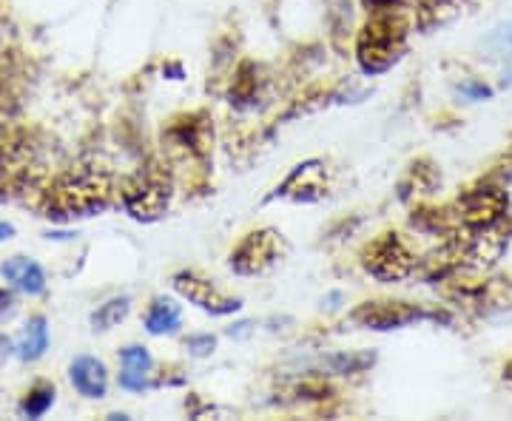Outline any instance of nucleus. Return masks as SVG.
<instances>
[{
  "instance_id": "obj_12",
  "label": "nucleus",
  "mask_w": 512,
  "mask_h": 421,
  "mask_svg": "<svg viewBox=\"0 0 512 421\" xmlns=\"http://www.w3.org/2000/svg\"><path fill=\"white\" fill-rule=\"evenodd\" d=\"M154 370V359L143 345H126L120 350V387L131 393H143L148 387V376Z\"/></svg>"
},
{
  "instance_id": "obj_1",
  "label": "nucleus",
  "mask_w": 512,
  "mask_h": 421,
  "mask_svg": "<svg viewBox=\"0 0 512 421\" xmlns=\"http://www.w3.org/2000/svg\"><path fill=\"white\" fill-rule=\"evenodd\" d=\"M114 200V180L103 168L80 165L55 177L43 191V214L55 222L86 220L103 214Z\"/></svg>"
},
{
  "instance_id": "obj_2",
  "label": "nucleus",
  "mask_w": 512,
  "mask_h": 421,
  "mask_svg": "<svg viewBox=\"0 0 512 421\" xmlns=\"http://www.w3.org/2000/svg\"><path fill=\"white\" fill-rule=\"evenodd\" d=\"M410 35V9L404 0H382L373 3V12L356 40V60L365 74H382L407 49Z\"/></svg>"
},
{
  "instance_id": "obj_24",
  "label": "nucleus",
  "mask_w": 512,
  "mask_h": 421,
  "mask_svg": "<svg viewBox=\"0 0 512 421\" xmlns=\"http://www.w3.org/2000/svg\"><path fill=\"white\" fill-rule=\"evenodd\" d=\"M15 237V225H9V222H0V242H6V239Z\"/></svg>"
},
{
  "instance_id": "obj_5",
  "label": "nucleus",
  "mask_w": 512,
  "mask_h": 421,
  "mask_svg": "<svg viewBox=\"0 0 512 421\" xmlns=\"http://www.w3.org/2000/svg\"><path fill=\"white\" fill-rule=\"evenodd\" d=\"M362 268L367 276L379 282H402L416 271V257L399 234L387 231L373 242H367V248L362 251Z\"/></svg>"
},
{
  "instance_id": "obj_16",
  "label": "nucleus",
  "mask_w": 512,
  "mask_h": 421,
  "mask_svg": "<svg viewBox=\"0 0 512 421\" xmlns=\"http://www.w3.org/2000/svg\"><path fill=\"white\" fill-rule=\"evenodd\" d=\"M128 311H131V296H114L92 313V328L100 330V333L117 328L128 316Z\"/></svg>"
},
{
  "instance_id": "obj_11",
  "label": "nucleus",
  "mask_w": 512,
  "mask_h": 421,
  "mask_svg": "<svg viewBox=\"0 0 512 421\" xmlns=\"http://www.w3.org/2000/svg\"><path fill=\"white\" fill-rule=\"evenodd\" d=\"M0 276L15 288V291L26 293V296H40L46 293V274L37 265L35 259L29 257H12L0 265Z\"/></svg>"
},
{
  "instance_id": "obj_4",
  "label": "nucleus",
  "mask_w": 512,
  "mask_h": 421,
  "mask_svg": "<svg viewBox=\"0 0 512 421\" xmlns=\"http://www.w3.org/2000/svg\"><path fill=\"white\" fill-rule=\"evenodd\" d=\"M120 202L126 214L137 222H157L168 211L171 202V183L163 171L143 168L137 177H131L120 188Z\"/></svg>"
},
{
  "instance_id": "obj_22",
  "label": "nucleus",
  "mask_w": 512,
  "mask_h": 421,
  "mask_svg": "<svg viewBox=\"0 0 512 421\" xmlns=\"http://www.w3.org/2000/svg\"><path fill=\"white\" fill-rule=\"evenodd\" d=\"M464 94H470L473 100H481V97H490V89L484 83H473V86H464Z\"/></svg>"
},
{
  "instance_id": "obj_13",
  "label": "nucleus",
  "mask_w": 512,
  "mask_h": 421,
  "mask_svg": "<svg viewBox=\"0 0 512 421\" xmlns=\"http://www.w3.org/2000/svg\"><path fill=\"white\" fill-rule=\"evenodd\" d=\"M49 350V325L46 316H32L15 339V356L20 362H37Z\"/></svg>"
},
{
  "instance_id": "obj_21",
  "label": "nucleus",
  "mask_w": 512,
  "mask_h": 421,
  "mask_svg": "<svg viewBox=\"0 0 512 421\" xmlns=\"http://www.w3.org/2000/svg\"><path fill=\"white\" fill-rule=\"evenodd\" d=\"M12 353H15V342H12L6 333H0V365H3Z\"/></svg>"
},
{
  "instance_id": "obj_9",
  "label": "nucleus",
  "mask_w": 512,
  "mask_h": 421,
  "mask_svg": "<svg viewBox=\"0 0 512 421\" xmlns=\"http://www.w3.org/2000/svg\"><path fill=\"white\" fill-rule=\"evenodd\" d=\"M325 194H328V171H325V163H319V160L296 165L291 177L276 188V197H288L296 202H316Z\"/></svg>"
},
{
  "instance_id": "obj_20",
  "label": "nucleus",
  "mask_w": 512,
  "mask_h": 421,
  "mask_svg": "<svg viewBox=\"0 0 512 421\" xmlns=\"http://www.w3.org/2000/svg\"><path fill=\"white\" fill-rule=\"evenodd\" d=\"M214 336H191L188 339V348H191V353H197V356H208L211 350H214Z\"/></svg>"
},
{
  "instance_id": "obj_15",
  "label": "nucleus",
  "mask_w": 512,
  "mask_h": 421,
  "mask_svg": "<svg viewBox=\"0 0 512 421\" xmlns=\"http://www.w3.org/2000/svg\"><path fill=\"white\" fill-rule=\"evenodd\" d=\"M55 385H49V382H37L35 387H29V393L20 399V416H26V419H43L49 410H52V404H55Z\"/></svg>"
},
{
  "instance_id": "obj_3",
  "label": "nucleus",
  "mask_w": 512,
  "mask_h": 421,
  "mask_svg": "<svg viewBox=\"0 0 512 421\" xmlns=\"http://www.w3.org/2000/svg\"><path fill=\"white\" fill-rule=\"evenodd\" d=\"M456 231H478V228H493L504 225L510 214V197L501 185L481 183L476 188H467L456 205L450 208Z\"/></svg>"
},
{
  "instance_id": "obj_25",
  "label": "nucleus",
  "mask_w": 512,
  "mask_h": 421,
  "mask_svg": "<svg viewBox=\"0 0 512 421\" xmlns=\"http://www.w3.org/2000/svg\"><path fill=\"white\" fill-rule=\"evenodd\" d=\"M504 376H507V379H510V382H512V362L507 367H504Z\"/></svg>"
},
{
  "instance_id": "obj_18",
  "label": "nucleus",
  "mask_w": 512,
  "mask_h": 421,
  "mask_svg": "<svg viewBox=\"0 0 512 421\" xmlns=\"http://www.w3.org/2000/svg\"><path fill=\"white\" fill-rule=\"evenodd\" d=\"M373 362V359H367V356H333L330 359V365L336 367V373H356V370H362Z\"/></svg>"
},
{
  "instance_id": "obj_6",
  "label": "nucleus",
  "mask_w": 512,
  "mask_h": 421,
  "mask_svg": "<svg viewBox=\"0 0 512 421\" xmlns=\"http://www.w3.org/2000/svg\"><path fill=\"white\" fill-rule=\"evenodd\" d=\"M282 254V239L274 228H259L251 231L248 237L239 239V245L231 251V271L239 276H256L268 271Z\"/></svg>"
},
{
  "instance_id": "obj_14",
  "label": "nucleus",
  "mask_w": 512,
  "mask_h": 421,
  "mask_svg": "<svg viewBox=\"0 0 512 421\" xmlns=\"http://www.w3.org/2000/svg\"><path fill=\"white\" fill-rule=\"evenodd\" d=\"M143 325L151 336H165V333H177L180 325H183V311L174 299H165V296H157L151 305H148L146 319Z\"/></svg>"
},
{
  "instance_id": "obj_17",
  "label": "nucleus",
  "mask_w": 512,
  "mask_h": 421,
  "mask_svg": "<svg viewBox=\"0 0 512 421\" xmlns=\"http://www.w3.org/2000/svg\"><path fill=\"white\" fill-rule=\"evenodd\" d=\"M15 174H18V163L15 157L9 154V148L0 146V194H6L12 183H15Z\"/></svg>"
},
{
  "instance_id": "obj_23",
  "label": "nucleus",
  "mask_w": 512,
  "mask_h": 421,
  "mask_svg": "<svg viewBox=\"0 0 512 421\" xmlns=\"http://www.w3.org/2000/svg\"><path fill=\"white\" fill-rule=\"evenodd\" d=\"M498 177H504V180H512V151L498 163Z\"/></svg>"
},
{
  "instance_id": "obj_8",
  "label": "nucleus",
  "mask_w": 512,
  "mask_h": 421,
  "mask_svg": "<svg viewBox=\"0 0 512 421\" xmlns=\"http://www.w3.org/2000/svg\"><path fill=\"white\" fill-rule=\"evenodd\" d=\"M171 285H174V291L180 293L185 302H191L194 308L211 313V316H231V313H237L239 308H242V302H239V299L225 296L217 285H211L208 279L191 274V271L174 274Z\"/></svg>"
},
{
  "instance_id": "obj_19",
  "label": "nucleus",
  "mask_w": 512,
  "mask_h": 421,
  "mask_svg": "<svg viewBox=\"0 0 512 421\" xmlns=\"http://www.w3.org/2000/svg\"><path fill=\"white\" fill-rule=\"evenodd\" d=\"M15 313H18V299H15V293L9 291V288H0V325L9 322Z\"/></svg>"
},
{
  "instance_id": "obj_10",
  "label": "nucleus",
  "mask_w": 512,
  "mask_h": 421,
  "mask_svg": "<svg viewBox=\"0 0 512 421\" xmlns=\"http://www.w3.org/2000/svg\"><path fill=\"white\" fill-rule=\"evenodd\" d=\"M69 382L83 399H103L109 393V367L97 356H77L69 365Z\"/></svg>"
},
{
  "instance_id": "obj_7",
  "label": "nucleus",
  "mask_w": 512,
  "mask_h": 421,
  "mask_svg": "<svg viewBox=\"0 0 512 421\" xmlns=\"http://www.w3.org/2000/svg\"><path fill=\"white\" fill-rule=\"evenodd\" d=\"M427 319H441L439 313L427 311L421 305L410 302H393V299H379V302H365L353 311V322L370 330H396L407 328L413 322H427Z\"/></svg>"
}]
</instances>
